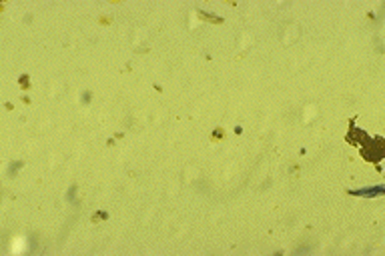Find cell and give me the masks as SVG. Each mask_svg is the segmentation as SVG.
Segmentation results:
<instances>
[{"instance_id": "2", "label": "cell", "mask_w": 385, "mask_h": 256, "mask_svg": "<svg viewBox=\"0 0 385 256\" xmlns=\"http://www.w3.org/2000/svg\"><path fill=\"white\" fill-rule=\"evenodd\" d=\"M20 166H22V162H12V164H10V170H8V176H14V172H18Z\"/></svg>"}, {"instance_id": "1", "label": "cell", "mask_w": 385, "mask_h": 256, "mask_svg": "<svg viewBox=\"0 0 385 256\" xmlns=\"http://www.w3.org/2000/svg\"><path fill=\"white\" fill-rule=\"evenodd\" d=\"M385 192L383 184H377V186H367V188H357V190H349L351 196H381Z\"/></svg>"}, {"instance_id": "4", "label": "cell", "mask_w": 385, "mask_h": 256, "mask_svg": "<svg viewBox=\"0 0 385 256\" xmlns=\"http://www.w3.org/2000/svg\"><path fill=\"white\" fill-rule=\"evenodd\" d=\"M90 96H93L90 92H84V94H82V102H90Z\"/></svg>"}, {"instance_id": "3", "label": "cell", "mask_w": 385, "mask_h": 256, "mask_svg": "<svg viewBox=\"0 0 385 256\" xmlns=\"http://www.w3.org/2000/svg\"><path fill=\"white\" fill-rule=\"evenodd\" d=\"M74 194H76V186H70V188H68V194H66V198H68L70 202L74 200Z\"/></svg>"}]
</instances>
